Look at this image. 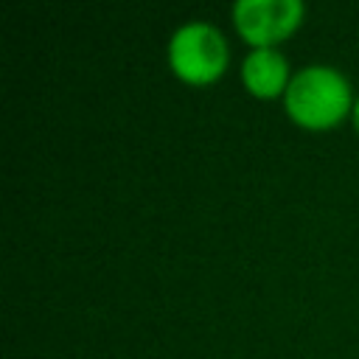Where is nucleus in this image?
Returning a JSON list of instances; mask_svg holds the SVG:
<instances>
[{
	"label": "nucleus",
	"mask_w": 359,
	"mask_h": 359,
	"mask_svg": "<svg viewBox=\"0 0 359 359\" xmlns=\"http://www.w3.org/2000/svg\"><path fill=\"white\" fill-rule=\"evenodd\" d=\"M283 104L289 118L309 129L334 126L353 109L348 79L328 65L300 67L283 93Z\"/></svg>",
	"instance_id": "f257e3e1"
},
{
	"label": "nucleus",
	"mask_w": 359,
	"mask_h": 359,
	"mask_svg": "<svg viewBox=\"0 0 359 359\" xmlns=\"http://www.w3.org/2000/svg\"><path fill=\"white\" fill-rule=\"evenodd\" d=\"M227 39L213 22L191 20L182 22L171 39H168V62L171 70L191 81V84H205L222 76L227 67Z\"/></svg>",
	"instance_id": "f03ea898"
},
{
	"label": "nucleus",
	"mask_w": 359,
	"mask_h": 359,
	"mask_svg": "<svg viewBox=\"0 0 359 359\" xmlns=\"http://www.w3.org/2000/svg\"><path fill=\"white\" fill-rule=\"evenodd\" d=\"M233 20L238 34L255 48L289 36L303 20V0H236Z\"/></svg>",
	"instance_id": "7ed1b4c3"
},
{
	"label": "nucleus",
	"mask_w": 359,
	"mask_h": 359,
	"mask_svg": "<svg viewBox=\"0 0 359 359\" xmlns=\"http://www.w3.org/2000/svg\"><path fill=\"white\" fill-rule=\"evenodd\" d=\"M241 79H244L247 90L258 98L280 95V93H286V87L292 81L289 65H286L283 53L275 48H252L241 62Z\"/></svg>",
	"instance_id": "20e7f679"
},
{
	"label": "nucleus",
	"mask_w": 359,
	"mask_h": 359,
	"mask_svg": "<svg viewBox=\"0 0 359 359\" xmlns=\"http://www.w3.org/2000/svg\"><path fill=\"white\" fill-rule=\"evenodd\" d=\"M351 112H353V126L359 129V98L353 101V109H351Z\"/></svg>",
	"instance_id": "39448f33"
}]
</instances>
